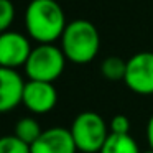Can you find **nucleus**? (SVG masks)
Instances as JSON below:
<instances>
[{
	"label": "nucleus",
	"instance_id": "1",
	"mask_svg": "<svg viewBox=\"0 0 153 153\" xmlns=\"http://www.w3.org/2000/svg\"><path fill=\"white\" fill-rule=\"evenodd\" d=\"M27 31L40 45H51L63 36L66 17L56 0H31L25 12Z\"/></svg>",
	"mask_w": 153,
	"mask_h": 153
},
{
	"label": "nucleus",
	"instance_id": "2",
	"mask_svg": "<svg viewBox=\"0 0 153 153\" xmlns=\"http://www.w3.org/2000/svg\"><path fill=\"white\" fill-rule=\"evenodd\" d=\"M100 36L89 20H73L61 36V50L66 59L76 64H86L97 56Z\"/></svg>",
	"mask_w": 153,
	"mask_h": 153
},
{
	"label": "nucleus",
	"instance_id": "3",
	"mask_svg": "<svg viewBox=\"0 0 153 153\" xmlns=\"http://www.w3.org/2000/svg\"><path fill=\"white\" fill-rule=\"evenodd\" d=\"M69 130L77 150L82 153H99L110 135L105 120L91 110L76 115Z\"/></svg>",
	"mask_w": 153,
	"mask_h": 153
},
{
	"label": "nucleus",
	"instance_id": "4",
	"mask_svg": "<svg viewBox=\"0 0 153 153\" xmlns=\"http://www.w3.org/2000/svg\"><path fill=\"white\" fill-rule=\"evenodd\" d=\"M66 56L63 50L51 45H38L33 48L25 71L30 81H43V82H53L63 74Z\"/></svg>",
	"mask_w": 153,
	"mask_h": 153
},
{
	"label": "nucleus",
	"instance_id": "5",
	"mask_svg": "<svg viewBox=\"0 0 153 153\" xmlns=\"http://www.w3.org/2000/svg\"><path fill=\"white\" fill-rule=\"evenodd\" d=\"M125 86L140 96L153 94V51H140L127 59Z\"/></svg>",
	"mask_w": 153,
	"mask_h": 153
},
{
	"label": "nucleus",
	"instance_id": "6",
	"mask_svg": "<svg viewBox=\"0 0 153 153\" xmlns=\"http://www.w3.org/2000/svg\"><path fill=\"white\" fill-rule=\"evenodd\" d=\"M33 48L25 35L18 31H4L0 35V64L2 68L15 69L25 66Z\"/></svg>",
	"mask_w": 153,
	"mask_h": 153
},
{
	"label": "nucleus",
	"instance_id": "7",
	"mask_svg": "<svg viewBox=\"0 0 153 153\" xmlns=\"http://www.w3.org/2000/svg\"><path fill=\"white\" fill-rule=\"evenodd\" d=\"M58 92L53 82H43V81H28L25 86L23 104L28 110L33 114H48L56 107Z\"/></svg>",
	"mask_w": 153,
	"mask_h": 153
},
{
	"label": "nucleus",
	"instance_id": "8",
	"mask_svg": "<svg viewBox=\"0 0 153 153\" xmlns=\"http://www.w3.org/2000/svg\"><path fill=\"white\" fill-rule=\"evenodd\" d=\"M77 146L71 130L63 127L43 130L40 138L31 145V153H76Z\"/></svg>",
	"mask_w": 153,
	"mask_h": 153
},
{
	"label": "nucleus",
	"instance_id": "9",
	"mask_svg": "<svg viewBox=\"0 0 153 153\" xmlns=\"http://www.w3.org/2000/svg\"><path fill=\"white\" fill-rule=\"evenodd\" d=\"M27 82L15 69H0V110L10 112L18 104H23Z\"/></svg>",
	"mask_w": 153,
	"mask_h": 153
},
{
	"label": "nucleus",
	"instance_id": "10",
	"mask_svg": "<svg viewBox=\"0 0 153 153\" xmlns=\"http://www.w3.org/2000/svg\"><path fill=\"white\" fill-rule=\"evenodd\" d=\"M99 153H140V148L132 135L110 133Z\"/></svg>",
	"mask_w": 153,
	"mask_h": 153
},
{
	"label": "nucleus",
	"instance_id": "11",
	"mask_svg": "<svg viewBox=\"0 0 153 153\" xmlns=\"http://www.w3.org/2000/svg\"><path fill=\"white\" fill-rule=\"evenodd\" d=\"M41 133H43V130H41L38 120L33 117H22L15 127V135L28 145H33L40 138Z\"/></svg>",
	"mask_w": 153,
	"mask_h": 153
},
{
	"label": "nucleus",
	"instance_id": "12",
	"mask_svg": "<svg viewBox=\"0 0 153 153\" xmlns=\"http://www.w3.org/2000/svg\"><path fill=\"white\" fill-rule=\"evenodd\" d=\"M125 71H127V61H123L119 56H109L100 64L102 76L110 81H120V79L123 81L125 79Z\"/></svg>",
	"mask_w": 153,
	"mask_h": 153
},
{
	"label": "nucleus",
	"instance_id": "13",
	"mask_svg": "<svg viewBox=\"0 0 153 153\" xmlns=\"http://www.w3.org/2000/svg\"><path fill=\"white\" fill-rule=\"evenodd\" d=\"M0 153H31V145L25 143L17 135H5L0 140Z\"/></svg>",
	"mask_w": 153,
	"mask_h": 153
},
{
	"label": "nucleus",
	"instance_id": "14",
	"mask_svg": "<svg viewBox=\"0 0 153 153\" xmlns=\"http://www.w3.org/2000/svg\"><path fill=\"white\" fill-rule=\"evenodd\" d=\"M15 18V5L12 0H0V30L2 33L8 31V27L12 25Z\"/></svg>",
	"mask_w": 153,
	"mask_h": 153
},
{
	"label": "nucleus",
	"instance_id": "15",
	"mask_svg": "<svg viewBox=\"0 0 153 153\" xmlns=\"http://www.w3.org/2000/svg\"><path fill=\"white\" fill-rule=\"evenodd\" d=\"M109 130H110V133H117V135H130V120H128V117L122 115V114L112 117Z\"/></svg>",
	"mask_w": 153,
	"mask_h": 153
},
{
	"label": "nucleus",
	"instance_id": "16",
	"mask_svg": "<svg viewBox=\"0 0 153 153\" xmlns=\"http://www.w3.org/2000/svg\"><path fill=\"white\" fill-rule=\"evenodd\" d=\"M146 140H148V146L153 152V115L150 117L148 123H146Z\"/></svg>",
	"mask_w": 153,
	"mask_h": 153
},
{
	"label": "nucleus",
	"instance_id": "17",
	"mask_svg": "<svg viewBox=\"0 0 153 153\" xmlns=\"http://www.w3.org/2000/svg\"><path fill=\"white\" fill-rule=\"evenodd\" d=\"M145 153H153V152H152V150H148V152H145Z\"/></svg>",
	"mask_w": 153,
	"mask_h": 153
}]
</instances>
